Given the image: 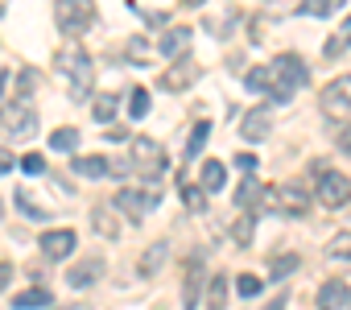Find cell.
<instances>
[{
    "label": "cell",
    "mask_w": 351,
    "mask_h": 310,
    "mask_svg": "<svg viewBox=\"0 0 351 310\" xmlns=\"http://www.w3.org/2000/svg\"><path fill=\"white\" fill-rule=\"evenodd\" d=\"M54 67H58V79H66V91H71V99H75V104H83V99L91 95V79H95L91 54H87L79 42H66V46L58 50Z\"/></svg>",
    "instance_id": "obj_1"
},
{
    "label": "cell",
    "mask_w": 351,
    "mask_h": 310,
    "mask_svg": "<svg viewBox=\"0 0 351 310\" xmlns=\"http://www.w3.org/2000/svg\"><path fill=\"white\" fill-rule=\"evenodd\" d=\"M302 83H306V62L298 54H277L269 62V99L273 104H289Z\"/></svg>",
    "instance_id": "obj_2"
},
{
    "label": "cell",
    "mask_w": 351,
    "mask_h": 310,
    "mask_svg": "<svg viewBox=\"0 0 351 310\" xmlns=\"http://www.w3.org/2000/svg\"><path fill=\"white\" fill-rule=\"evenodd\" d=\"M128 166H132L141 178L157 182V178L169 170V158H165V149H161L153 136H132V145H128Z\"/></svg>",
    "instance_id": "obj_3"
},
{
    "label": "cell",
    "mask_w": 351,
    "mask_h": 310,
    "mask_svg": "<svg viewBox=\"0 0 351 310\" xmlns=\"http://www.w3.org/2000/svg\"><path fill=\"white\" fill-rule=\"evenodd\" d=\"M314 174H318V203L326 211H339V207L351 203V178L347 174H339V170H330L322 162H314Z\"/></svg>",
    "instance_id": "obj_4"
},
{
    "label": "cell",
    "mask_w": 351,
    "mask_h": 310,
    "mask_svg": "<svg viewBox=\"0 0 351 310\" xmlns=\"http://www.w3.org/2000/svg\"><path fill=\"white\" fill-rule=\"evenodd\" d=\"M0 128H5L13 141H29L38 132V112L25 99H13V104L0 108Z\"/></svg>",
    "instance_id": "obj_5"
},
{
    "label": "cell",
    "mask_w": 351,
    "mask_h": 310,
    "mask_svg": "<svg viewBox=\"0 0 351 310\" xmlns=\"http://www.w3.org/2000/svg\"><path fill=\"white\" fill-rule=\"evenodd\" d=\"M54 21L66 38H79L91 21H95V5H87V0H62V5L54 9Z\"/></svg>",
    "instance_id": "obj_6"
},
{
    "label": "cell",
    "mask_w": 351,
    "mask_h": 310,
    "mask_svg": "<svg viewBox=\"0 0 351 310\" xmlns=\"http://www.w3.org/2000/svg\"><path fill=\"white\" fill-rule=\"evenodd\" d=\"M112 207H116V215H128L132 224H141V219H145V215L157 207V195H145V191H132V187H124V191H116Z\"/></svg>",
    "instance_id": "obj_7"
},
{
    "label": "cell",
    "mask_w": 351,
    "mask_h": 310,
    "mask_svg": "<svg viewBox=\"0 0 351 310\" xmlns=\"http://www.w3.org/2000/svg\"><path fill=\"white\" fill-rule=\"evenodd\" d=\"M322 112L326 116H347L351 112V75H339L322 87Z\"/></svg>",
    "instance_id": "obj_8"
},
{
    "label": "cell",
    "mask_w": 351,
    "mask_h": 310,
    "mask_svg": "<svg viewBox=\"0 0 351 310\" xmlns=\"http://www.w3.org/2000/svg\"><path fill=\"white\" fill-rule=\"evenodd\" d=\"M195 79H199V62H195L191 54H182V58H173V67L161 75V87H165V91H186Z\"/></svg>",
    "instance_id": "obj_9"
},
{
    "label": "cell",
    "mask_w": 351,
    "mask_h": 310,
    "mask_svg": "<svg viewBox=\"0 0 351 310\" xmlns=\"http://www.w3.org/2000/svg\"><path fill=\"white\" fill-rule=\"evenodd\" d=\"M265 195H269L281 211H289V215H302V211L310 207V199H306V191H302L298 182H277V187H273V191H265Z\"/></svg>",
    "instance_id": "obj_10"
},
{
    "label": "cell",
    "mask_w": 351,
    "mask_h": 310,
    "mask_svg": "<svg viewBox=\"0 0 351 310\" xmlns=\"http://www.w3.org/2000/svg\"><path fill=\"white\" fill-rule=\"evenodd\" d=\"M75 244H79V236H75L71 228H54V232L42 236V252H46L50 261H66V257L75 252Z\"/></svg>",
    "instance_id": "obj_11"
},
{
    "label": "cell",
    "mask_w": 351,
    "mask_h": 310,
    "mask_svg": "<svg viewBox=\"0 0 351 310\" xmlns=\"http://www.w3.org/2000/svg\"><path fill=\"white\" fill-rule=\"evenodd\" d=\"M99 273H104V257H83V261H75L71 269H66V285H75V289H87L91 281H99Z\"/></svg>",
    "instance_id": "obj_12"
},
{
    "label": "cell",
    "mask_w": 351,
    "mask_h": 310,
    "mask_svg": "<svg viewBox=\"0 0 351 310\" xmlns=\"http://www.w3.org/2000/svg\"><path fill=\"white\" fill-rule=\"evenodd\" d=\"M269 132H273V120H269V112H265V108H252V112L244 116V124H240V136H244V141H252V145H261Z\"/></svg>",
    "instance_id": "obj_13"
},
{
    "label": "cell",
    "mask_w": 351,
    "mask_h": 310,
    "mask_svg": "<svg viewBox=\"0 0 351 310\" xmlns=\"http://www.w3.org/2000/svg\"><path fill=\"white\" fill-rule=\"evenodd\" d=\"M91 228H95L104 240H120V228H124V224H120V215H116L112 203H99V207L91 211Z\"/></svg>",
    "instance_id": "obj_14"
},
{
    "label": "cell",
    "mask_w": 351,
    "mask_h": 310,
    "mask_svg": "<svg viewBox=\"0 0 351 310\" xmlns=\"http://www.w3.org/2000/svg\"><path fill=\"white\" fill-rule=\"evenodd\" d=\"M191 38H195V34H191L186 25H178V29H169V34H165V38L157 42L161 58H182V54H186V46H191Z\"/></svg>",
    "instance_id": "obj_15"
},
{
    "label": "cell",
    "mask_w": 351,
    "mask_h": 310,
    "mask_svg": "<svg viewBox=\"0 0 351 310\" xmlns=\"http://www.w3.org/2000/svg\"><path fill=\"white\" fill-rule=\"evenodd\" d=\"M351 302V289H347V281H326L322 289H318V310H339V306H347Z\"/></svg>",
    "instance_id": "obj_16"
},
{
    "label": "cell",
    "mask_w": 351,
    "mask_h": 310,
    "mask_svg": "<svg viewBox=\"0 0 351 310\" xmlns=\"http://www.w3.org/2000/svg\"><path fill=\"white\" fill-rule=\"evenodd\" d=\"M71 170L79 178H104L108 174V158H104V153H79V158L71 162Z\"/></svg>",
    "instance_id": "obj_17"
},
{
    "label": "cell",
    "mask_w": 351,
    "mask_h": 310,
    "mask_svg": "<svg viewBox=\"0 0 351 310\" xmlns=\"http://www.w3.org/2000/svg\"><path fill=\"white\" fill-rule=\"evenodd\" d=\"M165 257H169V244L165 240H153L145 252H141V261H136V269H141V277H153L161 265H165Z\"/></svg>",
    "instance_id": "obj_18"
},
{
    "label": "cell",
    "mask_w": 351,
    "mask_h": 310,
    "mask_svg": "<svg viewBox=\"0 0 351 310\" xmlns=\"http://www.w3.org/2000/svg\"><path fill=\"white\" fill-rule=\"evenodd\" d=\"M199 289H203V265L191 257V265H186V285H182V298H186V310H195L203 298H199Z\"/></svg>",
    "instance_id": "obj_19"
},
{
    "label": "cell",
    "mask_w": 351,
    "mask_h": 310,
    "mask_svg": "<svg viewBox=\"0 0 351 310\" xmlns=\"http://www.w3.org/2000/svg\"><path fill=\"white\" fill-rule=\"evenodd\" d=\"M54 298H50V289H42V285H34V289H25V294H17L13 298V310H46Z\"/></svg>",
    "instance_id": "obj_20"
},
{
    "label": "cell",
    "mask_w": 351,
    "mask_h": 310,
    "mask_svg": "<svg viewBox=\"0 0 351 310\" xmlns=\"http://www.w3.org/2000/svg\"><path fill=\"white\" fill-rule=\"evenodd\" d=\"M207 310H228V273H215V277H211V289H207Z\"/></svg>",
    "instance_id": "obj_21"
},
{
    "label": "cell",
    "mask_w": 351,
    "mask_h": 310,
    "mask_svg": "<svg viewBox=\"0 0 351 310\" xmlns=\"http://www.w3.org/2000/svg\"><path fill=\"white\" fill-rule=\"evenodd\" d=\"M116 108H120V99H116V95H108V91H99V95L91 99V116H95L99 124H108V120L116 116Z\"/></svg>",
    "instance_id": "obj_22"
},
{
    "label": "cell",
    "mask_w": 351,
    "mask_h": 310,
    "mask_svg": "<svg viewBox=\"0 0 351 310\" xmlns=\"http://www.w3.org/2000/svg\"><path fill=\"white\" fill-rule=\"evenodd\" d=\"M50 149H54V153H75V149H79V128H54Z\"/></svg>",
    "instance_id": "obj_23"
},
{
    "label": "cell",
    "mask_w": 351,
    "mask_h": 310,
    "mask_svg": "<svg viewBox=\"0 0 351 310\" xmlns=\"http://www.w3.org/2000/svg\"><path fill=\"white\" fill-rule=\"evenodd\" d=\"M228 174H223V162H203V195L207 191H223Z\"/></svg>",
    "instance_id": "obj_24"
},
{
    "label": "cell",
    "mask_w": 351,
    "mask_h": 310,
    "mask_svg": "<svg viewBox=\"0 0 351 310\" xmlns=\"http://www.w3.org/2000/svg\"><path fill=\"white\" fill-rule=\"evenodd\" d=\"M207 136H211V120H199V124H195V132H191V141H186V158H191V162L203 153Z\"/></svg>",
    "instance_id": "obj_25"
},
{
    "label": "cell",
    "mask_w": 351,
    "mask_h": 310,
    "mask_svg": "<svg viewBox=\"0 0 351 310\" xmlns=\"http://www.w3.org/2000/svg\"><path fill=\"white\" fill-rule=\"evenodd\" d=\"M347 46H351V17H347V21H343V29H339V34H335V38L322 46V54H326V58H339Z\"/></svg>",
    "instance_id": "obj_26"
},
{
    "label": "cell",
    "mask_w": 351,
    "mask_h": 310,
    "mask_svg": "<svg viewBox=\"0 0 351 310\" xmlns=\"http://www.w3.org/2000/svg\"><path fill=\"white\" fill-rule=\"evenodd\" d=\"M298 265H302V261H298V252H285V257H277V261L269 265V277H273V281H285Z\"/></svg>",
    "instance_id": "obj_27"
},
{
    "label": "cell",
    "mask_w": 351,
    "mask_h": 310,
    "mask_svg": "<svg viewBox=\"0 0 351 310\" xmlns=\"http://www.w3.org/2000/svg\"><path fill=\"white\" fill-rule=\"evenodd\" d=\"M128 116H132V120L149 116V91H145V87H132V91H128Z\"/></svg>",
    "instance_id": "obj_28"
},
{
    "label": "cell",
    "mask_w": 351,
    "mask_h": 310,
    "mask_svg": "<svg viewBox=\"0 0 351 310\" xmlns=\"http://www.w3.org/2000/svg\"><path fill=\"white\" fill-rule=\"evenodd\" d=\"M252 232H256V219L252 215H240L236 224H232V240L244 248V244H252Z\"/></svg>",
    "instance_id": "obj_29"
},
{
    "label": "cell",
    "mask_w": 351,
    "mask_h": 310,
    "mask_svg": "<svg viewBox=\"0 0 351 310\" xmlns=\"http://www.w3.org/2000/svg\"><path fill=\"white\" fill-rule=\"evenodd\" d=\"M326 257H330V261H351V232H339V236L326 244Z\"/></svg>",
    "instance_id": "obj_30"
},
{
    "label": "cell",
    "mask_w": 351,
    "mask_h": 310,
    "mask_svg": "<svg viewBox=\"0 0 351 310\" xmlns=\"http://www.w3.org/2000/svg\"><path fill=\"white\" fill-rule=\"evenodd\" d=\"M244 87H248V91H261V95H269V67H252V71L244 75Z\"/></svg>",
    "instance_id": "obj_31"
},
{
    "label": "cell",
    "mask_w": 351,
    "mask_h": 310,
    "mask_svg": "<svg viewBox=\"0 0 351 310\" xmlns=\"http://www.w3.org/2000/svg\"><path fill=\"white\" fill-rule=\"evenodd\" d=\"M256 195H265V191H261V182H256V178L248 174V178H244V182L236 187V203H240V207H248V203H252Z\"/></svg>",
    "instance_id": "obj_32"
},
{
    "label": "cell",
    "mask_w": 351,
    "mask_h": 310,
    "mask_svg": "<svg viewBox=\"0 0 351 310\" xmlns=\"http://www.w3.org/2000/svg\"><path fill=\"white\" fill-rule=\"evenodd\" d=\"M17 207H21V215H29V219H50V211H46V207H34L29 191H17Z\"/></svg>",
    "instance_id": "obj_33"
},
{
    "label": "cell",
    "mask_w": 351,
    "mask_h": 310,
    "mask_svg": "<svg viewBox=\"0 0 351 310\" xmlns=\"http://www.w3.org/2000/svg\"><path fill=\"white\" fill-rule=\"evenodd\" d=\"M182 199H186V207H191V211H203V207H207L203 187H191V182H186V187H182Z\"/></svg>",
    "instance_id": "obj_34"
},
{
    "label": "cell",
    "mask_w": 351,
    "mask_h": 310,
    "mask_svg": "<svg viewBox=\"0 0 351 310\" xmlns=\"http://www.w3.org/2000/svg\"><path fill=\"white\" fill-rule=\"evenodd\" d=\"M236 294H240V298H256V294H261V277H252V273L236 277Z\"/></svg>",
    "instance_id": "obj_35"
},
{
    "label": "cell",
    "mask_w": 351,
    "mask_h": 310,
    "mask_svg": "<svg viewBox=\"0 0 351 310\" xmlns=\"http://www.w3.org/2000/svg\"><path fill=\"white\" fill-rule=\"evenodd\" d=\"M21 170H25L29 178H38V174H46V158H42V153H25V158H21Z\"/></svg>",
    "instance_id": "obj_36"
},
{
    "label": "cell",
    "mask_w": 351,
    "mask_h": 310,
    "mask_svg": "<svg viewBox=\"0 0 351 310\" xmlns=\"http://www.w3.org/2000/svg\"><path fill=\"white\" fill-rule=\"evenodd\" d=\"M335 5H339V0H306V9H302V13H310V17H330Z\"/></svg>",
    "instance_id": "obj_37"
},
{
    "label": "cell",
    "mask_w": 351,
    "mask_h": 310,
    "mask_svg": "<svg viewBox=\"0 0 351 310\" xmlns=\"http://www.w3.org/2000/svg\"><path fill=\"white\" fill-rule=\"evenodd\" d=\"M34 87H38V75H34V71H25V75L17 79V91H21V95H29Z\"/></svg>",
    "instance_id": "obj_38"
},
{
    "label": "cell",
    "mask_w": 351,
    "mask_h": 310,
    "mask_svg": "<svg viewBox=\"0 0 351 310\" xmlns=\"http://www.w3.org/2000/svg\"><path fill=\"white\" fill-rule=\"evenodd\" d=\"M128 170H132V166H128V158H108V174H120V178H124Z\"/></svg>",
    "instance_id": "obj_39"
},
{
    "label": "cell",
    "mask_w": 351,
    "mask_h": 310,
    "mask_svg": "<svg viewBox=\"0 0 351 310\" xmlns=\"http://www.w3.org/2000/svg\"><path fill=\"white\" fill-rule=\"evenodd\" d=\"M236 166H240L244 174H252V170H256V158H252V153H236Z\"/></svg>",
    "instance_id": "obj_40"
},
{
    "label": "cell",
    "mask_w": 351,
    "mask_h": 310,
    "mask_svg": "<svg viewBox=\"0 0 351 310\" xmlns=\"http://www.w3.org/2000/svg\"><path fill=\"white\" fill-rule=\"evenodd\" d=\"M9 281H13V265L0 261V289H9Z\"/></svg>",
    "instance_id": "obj_41"
},
{
    "label": "cell",
    "mask_w": 351,
    "mask_h": 310,
    "mask_svg": "<svg viewBox=\"0 0 351 310\" xmlns=\"http://www.w3.org/2000/svg\"><path fill=\"white\" fill-rule=\"evenodd\" d=\"M9 170H13V153L0 149V174H9Z\"/></svg>",
    "instance_id": "obj_42"
},
{
    "label": "cell",
    "mask_w": 351,
    "mask_h": 310,
    "mask_svg": "<svg viewBox=\"0 0 351 310\" xmlns=\"http://www.w3.org/2000/svg\"><path fill=\"white\" fill-rule=\"evenodd\" d=\"M128 54H132V58H136V62H141V58H145V54H149V50H145V42H128Z\"/></svg>",
    "instance_id": "obj_43"
},
{
    "label": "cell",
    "mask_w": 351,
    "mask_h": 310,
    "mask_svg": "<svg viewBox=\"0 0 351 310\" xmlns=\"http://www.w3.org/2000/svg\"><path fill=\"white\" fill-rule=\"evenodd\" d=\"M339 149H343V153H351V124L339 132Z\"/></svg>",
    "instance_id": "obj_44"
},
{
    "label": "cell",
    "mask_w": 351,
    "mask_h": 310,
    "mask_svg": "<svg viewBox=\"0 0 351 310\" xmlns=\"http://www.w3.org/2000/svg\"><path fill=\"white\" fill-rule=\"evenodd\" d=\"M269 310H285V298H277V302H269Z\"/></svg>",
    "instance_id": "obj_45"
},
{
    "label": "cell",
    "mask_w": 351,
    "mask_h": 310,
    "mask_svg": "<svg viewBox=\"0 0 351 310\" xmlns=\"http://www.w3.org/2000/svg\"><path fill=\"white\" fill-rule=\"evenodd\" d=\"M5 83H9V71H0V91H5Z\"/></svg>",
    "instance_id": "obj_46"
},
{
    "label": "cell",
    "mask_w": 351,
    "mask_h": 310,
    "mask_svg": "<svg viewBox=\"0 0 351 310\" xmlns=\"http://www.w3.org/2000/svg\"><path fill=\"white\" fill-rule=\"evenodd\" d=\"M66 310H91V306H66Z\"/></svg>",
    "instance_id": "obj_47"
}]
</instances>
